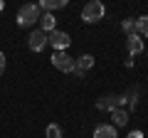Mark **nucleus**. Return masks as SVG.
Wrapping results in <instances>:
<instances>
[{"label": "nucleus", "instance_id": "f257e3e1", "mask_svg": "<svg viewBox=\"0 0 148 138\" xmlns=\"http://www.w3.org/2000/svg\"><path fill=\"white\" fill-rule=\"evenodd\" d=\"M40 17H42L40 5H37V3H27V5H22L20 10H17V25L20 27H32V25L40 22Z\"/></svg>", "mask_w": 148, "mask_h": 138}, {"label": "nucleus", "instance_id": "f03ea898", "mask_svg": "<svg viewBox=\"0 0 148 138\" xmlns=\"http://www.w3.org/2000/svg\"><path fill=\"white\" fill-rule=\"evenodd\" d=\"M104 12H106L104 3H101V0H91V3H86V5L82 8V20L91 25V22H99L101 17H104Z\"/></svg>", "mask_w": 148, "mask_h": 138}, {"label": "nucleus", "instance_id": "7ed1b4c3", "mask_svg": "<svg viewBox=\"0 0 148 138\" xmlns=\"http://www.w3.org/2000/svg\"><path fill=\"white\" fill-rule=\"evenodd\" d=\"M49 62H52V67H54V69L64 72V74H72V72H74V67H77V59H74V57H69L67 52H52Z\"/></svg>", "mask_w": 148, "mask_h": 138}, {"label": "nucleus", "instance_id": "20e7f679", "mask_svg": "<svg viewBox=\"0 0 148 138\" xmlns=\"http://www.w3.org/2000/svg\"><path fill=\"white\" fill-rule=\"evenodd\" d=\"M47 37H49V44L54 47V52H67V47L72 44L69 32H64V30H54V32H49Z\"/></svg>", "mask_w": 148, "mask_h": 138}, {"label": "nucleus", "instance_id": "39448f33", "mask_svg": "<svg viewBox=\"0 0 148 138\" xmlns=\"http://www.w3.org/2000/svg\"><path fill=\"white\" fill-rule=\"evenodd\" d=\"M47 44H49V37H47V32H42L40 27L30 32V37H27V47H30L32 52H42V49L47 47Z\"/></svg>", "mask_w": 148, "mask_h": 138}, {"label": "nucleus", "instance_id": "423d86ee", "mask_svg": "<svg viewBox=\"0 0 148 138\" xmlns=\"http://www.w3.org/2000/svg\"><path fill=\"white\" fill-rule=\"evenodd\" d=\"M96 109L99 111H114V109H121L119 106V96H114V94H106V96H101L99 101H96Z\"/></svg>", "mask_w": 148, "mask_h": 138}, {"label": "nucleus", "instance_id": "0eeeda50", "mask_svg": "<svg viewBox=\"0 0 148 138\" xmlns=\"http://www.w3.org/2000/svg\"><path fill=\"white\" fill-rule=\"evenodd\" d=\"M126 49H128V54H131V57L141 54V52H143V37H138L136 32H133V35H128V37H126Z\"/></svg>", "mask_w": 148, "mask_h": 138}, {"label": "nucleus", "instance_id": "6e6552de", "mask_svg": "<svg viewBox=\"0 0 148 138\" xmlns=\"http://www.w3.org/2000/svg\"><path fill=\"white\" fill-rule=\"evenodd\" d=\"M94 138H119L116 126H114V123H99V126L94 128Z\"/></svg>", "mask_w": 148, "mask_h": 138}, {"label": "nucleus", "instance_id": "1a4fd4ad", "mask_svg": "<svg viewBox=\"0 0 148 138\" xmlns=\"http://www.w3.org/2000/svg\"><path fill=\"white\" fill-rule=\"evenodd\" d=\"M40 30L47 32V35L57 30V17H54V12H42V17H40Z\"/></svg>", "mask_w": 148, "mask_h": 138}, {"label": "nucleus", "instance_id": "9d476101", "mask_svg": "<svg viewBox=\"0 0 148 138\" xmlns=\"http://www.w3.org/2000/svg\"><path fill=\"white\" fill-rule=\"evenodd\" d=\"M37 5H40V10H42V12H54V10L67 8V0H40Z\"/></svg>", "mask_w": 148, "mask_h": 138}, {"label": "nucleus", "instance_id": "9b49d317", "mask_svg": "<svg viewBox=\"0 0 148 138\" xmlns=\"http://www.w3.org/2000/svg\"><path fill=\"white\" fill-rule=\"evenodd\" d=\"M111 118H114V126L121 128V126L128 123V111L126 109H114V111H111Z\"/></svg>", "mask_w": 148, "mask_h": 138}, {"label": "nucleus", "instance_id": "f8f14e48", "mask_svg": "<svg viewBox=\"0 0 148 138\" xmlns=\"http://www.w3.org/2000/svg\"><path fill=\"white\" fill-rule=\"evenodd\" d=\"M136 35L138 37H148V15L136 17Z\"/></svg>", "mask_w": 148, "mask_h": 138}, {"label": "nucleus", "instance_id": "ddd939ff", "mask_svg": "<svg viewBox=\"0 0 148 138\" xmlns=\"http://www.w3.org/2000/svg\"><path fill=\"white\" fill-rule=\"evenodd\" d=\"M94 67V57L91 54H82V57H77V69H82V72H86V69Z\"/></svg>", "mask_w": 148, "mask_h": 138}, {"label": "nucleus", "instance_id": "4468645a", "mask_svg": "<svg viewBox=\"0 0 148 138\" xmlns=\"http://www.w3.org/2000/svg\"><path fill=\"white\" fill-rule=\"evenodd\" d=\"M121 27H123L126 35H133V32H136V20H133V17H126V20H121Z\"/></svg>", "mask_w": 148, "mask_h": 138}, {"label": "nucleus", "instance_id": "2eb2a0df", "mask_svg": "<svg viewBox=\"0 0 148 138\" xmlns=\"http://www.w3.org/2000/svg\"><path fill=\"white\" fill-rule=\"evenodd\" d=\"M47 138H62V126L59 123H49L47 126Z\"/></svg>", "mask_w": 148, "mask_h": 138}, {"label": "nucleus", "instance_id": "dca6fc26", "mask_svg": "<svg viewBox=\"0 0 148 138\" xmlns=\"http://www.w3.org/2000/svg\"><path fill=\"white\" fill-rule=\"evenodd\" d=\"M3 72H5V54L0 52V74H3Z\"/></svg>", "mask_w": 148, "mask_h": 138}, {"label": "nucleus", "instance_id": "f3484780", "mask_svg": "<svg viewBox=\"0 0 148 138\" xmlns=\"http://www.w3.org/2000/svg\"><path fill=\"white\" fill-rule=\"evenodd\" d=\"M128 138H143V133L141 131H131V133H128Z\"/></svg>", "mask_w": 148, "mask_h": 138}, {"label": "nucleus", "instance_id": "a211bd4d", "mask_svg": "<svg viewBox=\"0 0 148 138\" xmlns=\"http://www.w3.org/2000/svg\"><path fill=\"white\" fill-rule=\"evenodd\" d=\"M3 8H5V3H3V0H0V10H3Z\"/></svg>", "mask_w": 148, "mask_h": 138}]
</instances>
